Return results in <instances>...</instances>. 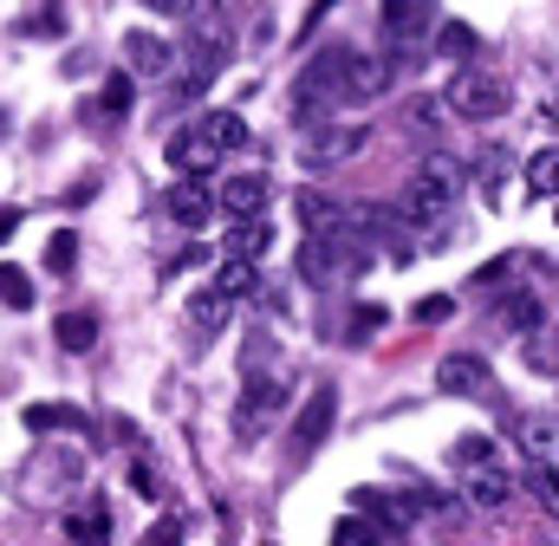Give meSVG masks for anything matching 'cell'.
Returning a JSON list of instances; mask_svg holds the SVG:
<instances>
[{
    "label": "cell",
    "mask_w": 559,
    "mask_h": 546,
    "mask_svg": "<svg viewBox=\"0 0 559 546\" xmlns=\"http://www.w3.org/2000/svg\"><path fill=\"white\" fill-rule=\"evenodd\" d=\"M462 163L449 156V150H423L417 156V176H411V195H404V209H411V222L429 228V222H442L455 202H462Z\"/></svg>",
    "instance_id": "obj_1"
},
{
    "label": "cell",
    "mask_w": 559,
    "mask_h": 546,
    "mask_svg": "<svg viewBox=\"0 0 559 546\" xmlns=\"http://www.w3.org/2000/svg\"><path fill=\"white\" fill-rule=\"evenodd\" d=\"M345 46H332V52H319L299 79H293V118H312V111H325V105H338L345 98Z\"/></svg>",
    "instance_id": "obj_2"
},
{
    "label": "cell",
    "mask_w": 559,
    "mask_h": 546,
    "mask_svg": "<svg viewBox=\"0 0 559 546\" xmlns=\"http://www.w3.org/2000/svg\"><path fill=\"white\" fill-rule=\"evenodd\" d=\"M332 423H338V391H332V384H312V391H306V404L293 410L286 455H293V462L319 455V449H325V436H332Z\"/></svg>",
    "instance_id": "obj_3"
},
{
    "label": "cell",
    "mask_w": 559,
    "mask_h": 546,
    "mask_svg": "<svg viewBox=\"0 0 559 546\" xmlns=\"http://www.w3.org/2000/svg\"><path fill=\"white\" fill-rule=\"evenodd\" d=\"M280 410H286V371H248V391H241V410H235V436L261 442Z\"/></svg>",
    "instance_id": "obj_4"
},
{
    "label": "cell",
    "mask_w": 559,
    "mask_h": 546,
    "mask_svg": "<svg viewBox=\"0 0 559 546\" xmlns=\"http://www.w3.org/2000/svg\"><path fill=\"white\" fill-rule=\"evenodd\" d=\"M449 105H455V118L488 124V118H501V111H508V85H501L495 72H481V66H462V72L449 79Z\"/></svg>",
    "instance_id": "obj_5"
},
{
    "label": "cell",
    "mask_w": 559,
    "mask_h": 546,
    "mask_svg": "<svg viewBox=\"0 0 559 546\" xmlns=\"http://www.w3.org/2000/svg\"><path fill=\"white\" fill-rule=\"evenodd\" d=\"M293 215H299L306 235H352V202H338L325 189H299L293 195Z\"/></svg>",
    "instance_id": "obj_6"
},
{
    "label": "cell",
    "mask_w": 559,
    "mask_h": 546,
    "mask_svg": "<svg viewBox=\"0 0 559 546\" xmlns=\"http://www.w3.org/2000/svg\"><path fill=\"white\" fill-rule=\"evenodd\" d=\"M378 26H384V39H397V46H423V39L436 33V7H429V0H384V7H378Z\"/></svg>",
    "instance_id": "obj_7"
},
{
    "label": "cell",
    "mask_w": 559,
    "mask_h": 546,
    "mask_svg": "<svg viewBox=\"0 0 559 546\" xmlns=\"http://www.w3.org/2000/svg\"><path fill=\"white\" fill-rule=\"evenodd\" d=\"M169 215H176L182 228H209V222L222 215V189H209V176H182V182L169 189Z\"/></svg>",
    "instance_id": "obj_8"
},
{
    "label": "cell",
    "mask_w": 559,
    "mask_h": 546,
    "mask_svg": "<svg viewBox=\"0 0 559 546\" xmlns=\"http://www.w3.org/2000/svg\"><path fill=\"white\" fill-rule=\"evenodd\" d=\"M436 391H442V397H475V391H488V352H449V358H436Z\"/></svg>",
    "instance_id": "obj_9"
},
{
    "label": "cell",
    "mask_w": 559,
    "mask_h": 546,
    "mask_svg": "<svg viewBox=\"0 0 559 546\" xmlns=\"http://www.w3.org/2000/svg\"><path fill=\"white\" fill-rule=\"evenodd\" d=\"M124 66H131L138 79L176 72V46H169L163 33H150V26H131V33H124Z\"/></svg>",
    "instance_id": "obj_10"
},
{
    "label": "cell",
    "mask_w": 559,
    "mask_h": 546,
    "mask_svg": "<svg viewBox=\"0 0 559 546\" xmlns=\"http://www.w3.org/2000/svg\"><path fill=\"white\" fill-rule=\"evenodd\" d=\"M169 163H176L182 176H215V163H222V143L195 124V131L169 136Z\"/></svg>",
    "instance_id": "obj_11"
},
{
    "label": "cell",
    "mask_w": 559,
    "mask_h": 546,
    "mask_svg": "<svg viewBox=\"0 0 559 546\" xmlns=\"http://www.w3.org/2000/svg\"><path fill=\"white\" fill-rule=\"evenodd\" d=\"M215 72H222V46H215L209 33H195V39H189V72H182V92H176V98L195 105V98L215 85Z\"/></svg>",
    "instance_id": "obj_12"
},
{
    "label": "cell",
    "mask_w": 559,
    "mask_h": 546,
    "mask_svg": "<svg viewBox=\"0 0 559 546\" xmlns=\"http://www.w3.org/2000/svg\"><path fill=\"white\" fill-rule=\"evenodd\" d=\"M462 495H468V508L495 514V508H508V501H514V482H508L495 462H475V468H468V482H462Z\"/></svg>",
    "instance_id": "obj_13"
},
{
    "label": "cell",
    "mask_w": 559,
    "mask_h": 546,
    "mask_svg": "<svg viewBox=\"0 0 559 546\" xmlns=\"http://www.w3.org/2000/svg\"><path fill=\"white\" fill-rule=\"evenodd\" d=\"M384 85H391V66H378L365 52L345 59V105H371V98H384Z\"/></svg>",
    "instance_id": "obj_14"
},
{
    "label": "cell",
    "mask_w": 559,
    "mask_h": 546,
    "mask_svg": "<svg viewBox=\"0 0 559 546\" xmlns=\"http://www.w3.org/2000/svg\"><path fill=\"white\" fill-rule=\"evenodd\" d=\"M222 209H228V222H235V215H267V176H261V169L228 176V182H222Z\"/></svg>",
    "instance_id": "obj_15"
},
{
    "label": "cell",
    "mask_w": 559,
    "mask_h": 546,
    "mask_svg": "<svg viewBox=\"0 0 559 546\" xmlns=\"http://www.w3.org/2000/svg\"><path fill=\"white\" fill-rule=\"evenodd\" d=\"M514 442H521V455L554 462L559 455V423L554 416H514Z\"/></svg>",
    "instance_id": "obj_16"
},
{
    "label": "cell",
    "mask_w": 559,
    "mask_h": 546,
    "mask_svg": "<svg viewBox=\"0 0 559 546\" xmlns=\"http://www.w3.org/2000/svg\"><path fill=\"white\" fill-rule=\"evenodd\" d=\"M228 312H235V293H222V286H195L189 293V325L195 332H222Z\"/></svg>",
    "instance_id": "obj_17"
},
{
    "label": "cell",
    "mask_w": 559,
    "mask_h": 546,
    "mask_svg": "<svg viewBox=\"0 0 559 546\" xmlns=\"http://www.w3.org/2000/svg\"><path fill=\"white\" fill-rule=\"evenodd\" d=\"M365 143V131H319L299 156H306V169H325V163H338V156H352Z\"/></svg>",
    "instance_id": "obj_18"
},
{
    "label": "cell",
    "mask_w": 559,
    "mask_h": 546,
    "mask_svg": "<svg viewBox=\"0 0 559 546\" xmlns=\"http://www.w3.org/2000/svg\"><path fill=\"white\" fill-rule=\"evenodd\" d=\"M228 254L261 261V254H267V215H235V228H228Z\"/></svg>",
    "instance_id": "obj_19"
},
{
    "label": "cell",
    "mask_w": 559,
    "mask_h": 546,
    "mask_svg": "<svg viewBox=\"0 0 559 546\" xmlns=\"http://www.w3.org/2000/svg\"><path fill=\"white\" fill-rule=\"evenodd\" d=\"M215 286L222 293H235V299H254V286H261V273L248 254H222V268H215Z\"/></svg>",
    "instance_id": "obj_20"
},
{
    "label": "cell",
    "mask_w": 559,
    "mask_h": 546,
    "mask_svg": "<svg viewBox=\"0 0 559 546\" xmlns=\"http://www.w3.org/2000/svg\"><path fill=\"white\" fill-rule=\"evenodd\" d=\"M495 312H501V325H514V332H534V325H540V299H534L527 286L501 293V306H495Z\"/></svg>",
    "instance_id": "obj_21"
},
{
    "label": "cell",
    "mask_w": 559,
    "mask_h": 546,
    "mask_svg": "<svg viewBox=\"0 0 559 546\" xmlns=\"http://www.w3.org/2000/svg\"><path fill=\"white\" fill-rule=\"evenodd\" d=\"M26 429H79L85 436L92 423H85V410H72V404H33L26 410Z\"/></svg>",
    "instance_id": "obj_22"
},
{
    "label": "cell",
    "mask_w": 559,
    "mask_h": 546,
    "mask_svg": "<svg viewBox=\"0 0 559 546\" xmlns=\"http://www.w3.org/2000/svg\"><path fill=\"white\" fill-rule=\"evenodd\" d=\"M527 371L559 378V332H547V325H534V332H527Z\"/></svg>",
    "instance_id": "obj_23"
},
{
    "label": "cell",
    "mask_w": 559,
    "mask_h": 546,
    "mask_svg": "<svg viewBox=\"0 0 559 546\" xmlns=\"http://www.w3.org/2000/svg\"><path fill=\"white\" fill-rule=\"evenodd\" d=\"M527 189H534V195H559V143H547V150L527 156Z\"/></svg>",
    "instance_id": "obj_24"
},
{
    "label": "cell",
    "mask_w": 559,
    "mask_h": 546,
    "mask_svg": "<svg viewBox=\"0 0 559 546\" xmlns=\"http://www.w3.org/2000/svg\"><path fill=\"white\" fill-rule=\"evenodd\" d=\"M52 332H59L66 352H92V345H98V319H92V312H66Z\"/></svg>",
    "instance_id": "obj_25"
},
{
    "label": "cell",
    "mask_w": 559,
    "mask_h": 546,
    "mask_svg": "<svg viewBox=\"0 0 559 546\" xmlns=\"http://www.w3.org/2000/svg\"><path fill=\"white\" fill-rule=\"evenodd\" d=\"M0 306H13V312L33 306V273L13 268V261H0Z\"/></svg>",
    "instance_id": "obj_26"
},
{
    "label": "cell",
    "mask_w": 559,
    "mask_h": 546,
    "mask_svg": "<svg viewBox=\"0 0 559 546\" xmlns=\"http://www.w3.org/2000/svg\"><path fill=\"white\" fill-rule=\"evenodd\" d=\"M131 98H138V79H131V72H111V79L98 85V111H105V118L131 111Z\"/></svg>",
    "instance_id": "obj_27"
},
{
    "label": "cell",
    "mask_w": 559,
    "mask_h": 546,
    "mask_svg": "<svg viewBox=\"0 0 559 546\" xmlns=\"http://www.w3.org/2000/svg\"><path fill=\"white\" fill-rule=\"evenodd\" d=\"M202 131L215 136L222 150H248V143H254V136H248V124H241L235 111H209V118H202Z\"/></svg>",
    "instance_id": "obj_28"
},
{
    "label": "cell",
    "mask_w": 559,
    "mask_h": 546,
    "mask_svg": "<svg viewBox=\"0 0 559 546\" xmlns=\"http://www.w3.org/2000/svg\"><path fill=\"white\" fill-rule=\"evenodd\" d=\"M527 495H534L547 514H559V462H534V468H527Z\"/></svg>",
    "instance_id": "obj_29"
},
{
    "label": "cell",
    "mask_w": 559,
    "mask_h": 546,
    "mask_svg": "<svg viewBox=\"0 0 559 546\" xmlns=\"http://www.w3.org/2000/svg\"><path fill=\"white\" fill-rule=\"evenodd\" d=\"M111 534V514L92 508V514H66V541H105Z\"/></svg>",
    "instance_id": "obj_30"
},
{
    "label": "cell",
    "mask_w": 559,
    "mask_h": 546,
    "mask_svg": "<svg viewBox=\"0 0 559 546\" xmlns=\"http://www.w3.org/2000/svg\"><path fill=\"white\" fill-rule=\"evenodd\" d=\"M449 111H455L449 98H411V124H417V131H436V136H442Z\"/></svg>",
    "instance_id": "obj_31"
},
{
    "label": "cell",
    "mask_w": 559,
    "mask_h": 546,
    "mask_svg": "<svg viewBox=\"0 0 559 546\" xmlns=\"http://www.w3.org/2000/svg\"><path fill=\"white\" fill-rule=\"evenodd\" d=\"M384 319H391V312H384V306L371 299V306H358V312H352V325H345V339H352V345H365L371 332H384Z\"/></svg>",
    "instance_id": "obj_32"
},
{
    "label": "cell",
    "mask_w": 559,
    "mask_h": 546,
    "mask_svg": "<svg viewBox=\"0 0 559 546\" xmlns=\"http://www.w3.org/2000/svg\"><path fill=\"white\" fill-rule=\"evenodd\" d=\"M72 261H79V235H72V228H59V235L46 241V268H52V273H72Z\"/></svg>",
    "instance_id": "obj_33"
},
{
    "label": "cell",
    "mask_w": 559,
    "mask_h": 546,
    "mask_svg": "<svg viewBox=\"0 0 559 546\" xmlns=\"http://www.w3.org/2000/svg\"><path fill=\"white\" fill-rule=\"evenodd\" d=\"M332 541H345V546H371V541H384V527H371V521L345 514V521H332Z\"/></svg>",
    "instance_id": "obj_34"
},
{
    "label": "cell",
    "mask_w": 559,
    "mask_h": 546,
    "mask_svg": "<svg viewBox=\"0 0 559 546\" xmlns=\"http://www.w3.org/2000/svg\"><path fill=\"white\" fill-rule=\"evenodd\" d=\"M436 52H449V59H468V52H475V26L449 20V26H442V39H436Z\"/></svg>",
    "instance_id": "obj_35"
},
{
    "label": "cell",
    "mask_w": 559,
    "mask_h": 546,
    "mask_svg": "<svg viewBox=\"0 0 559 546\" xmlns=\"http://www.w3.org/2000/svg\"><path fill=\"white\" fill-rule=\"evenodd\" d=\"M241 371H274V339H267V332H248V352H241Z\"/></svg>",
    "instance_id": "obj_36"
},
{
    "label": "cell",
    "mask_w": 559,
    "mask_h": 546,
    "mask_svg": "<svg viewBox=\"0 0 559 546\" xmlns=\"http://www.w3.org/2000/svg\"><path fill=\"white\" fill-rule=\"evenodd\" d=\"M475 176H481V189L495 195V189H501V176H508V156H501V150H488V156L475 163Z\"/></svg>",
    "instance_id": "obj_37"
},
{
    "label": "cell",
    "mask_w": 559,
    "mask_h": 546,
    "mask_svg": "<svg viewBox=\"0 0 559 546\" xmlns=\"http://www.w3.org/2000/svg\"><path fill=\"white\" fill-rule=\"evenodd\" d=\"M455 462H462V468H475V462H495V442H481V436H462V442H455Z\"/></svg>",
    "instance_id": "obj_38"
},
{
    "label": "cell",
    "mask_w": 559,
    "mask_h": 546,
    "mask_svg": "<svg viewBox=\"0 0 559 546\" xmlns=\"http://www.w3.org/2000/svg\"><path fill=\"white\" fill-rule=\"evenodd\" d=\"M449 312H455V299H449V293H429V299L417 306V319H423V325H442Z\"/></svg>",
    "instance_id": "obj_39"
},
{
    "label": "cell",
    "mask_w": 559,
    "mask_h": 546,
    "mask_svg": "<svg viewBox=\"0 0 559 546\" xmlns=\"http://www.w3.org/2000/svg\"><path fill=\"white\" fill-rule=\"evenodd\" d=\"M150 13H169V20H189V13H202L209 0H143Z\"/></svg>",
    "instance_id": "obj_40"
},
{
    "label": "cell",
    "mask_w": 559,
    "mask_h": 546,
    "mask_svg": "<svg viewBox=\"0 0 559 546\" xmlns=\"http://www.w3.org/2000/svg\"><path fill=\"white\" fill-rule=\"evenodd\" d=\"M215 261V248H202V241H189L182 254H176V268H209Z\"/></svg>",
    "instance_id": "obj_41"
},
{
    "label": "cell",
    "mask_w": 559,
    "mask_h": 546,
    "mask_svg": "<svg viewBox=\"0 0 559 546\" xmlns=\"http://www.w3.org/2000/svg\"><path fill=\"white\" fill-rule=\"evenodd\" d=\"M540 118H547V124H559V92L547 98V105H540Z\"/></svg>",
    "instance_id": "obj_42"
},
{
    "label": "cell",
    "mask_w": 559,
    "mask_h": 546,
    "mask_svg": "<svg viewBox=\"0 0 559 546\" xmlns=\"http://www.w3.org/2000/svg\"><path fill=\"white\" fill-rule=\"evenodd\" d=\"M0 131H7V111H0Z\"/></svg>",
    "instance_id": "obj_43"
}]
</instances>
